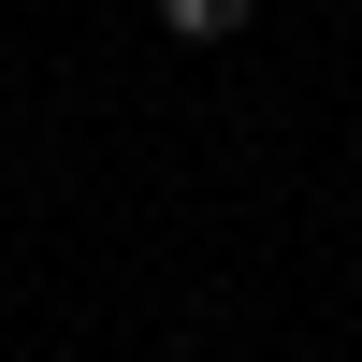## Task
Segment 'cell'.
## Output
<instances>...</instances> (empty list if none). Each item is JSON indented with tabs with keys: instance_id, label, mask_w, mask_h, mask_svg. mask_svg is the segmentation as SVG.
I'll list each match as a JSON object with an SVG mask.
<instances>
[{
	"instance_id": "obj_1",
	"label": "cell",
	"mask_w": 362,
	"mask_h": 362,
	"mask_svg": "<svg viewBox=\"0 0 362 362\" xmlns=\"http://www.w3.org/2000/svg\"><path fill=\"white\" fill-rule=\"evenodd\" d=\"M160 29H174V44H232V29H247V0H160Z\"/></svg>"
}]
</instances>
